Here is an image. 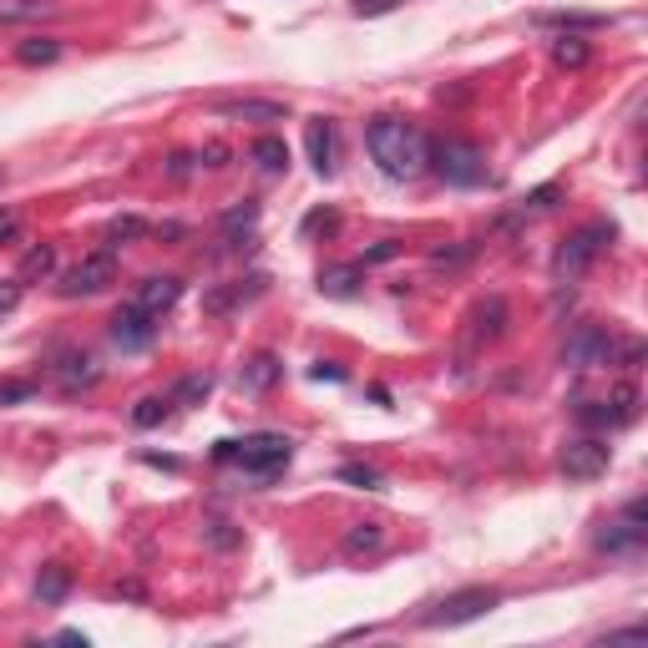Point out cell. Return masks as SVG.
Returning <instances> with one entry per match:
<instances>
[{"label": "cell", "mask_w": 648, "mask_h": 648, "mask_svg": "<svg viewBox=\"0 0 648 648\" xmlns=\"http://www.w3.org/2000/svg\"><path fill=\"white\" fill-rule=\"evenodd\" d=\"M365 147H370V157L380 162V173L385 178H421L426 173V152H431V142L421 137V127L416 122H405V117H375L370 127H365Z\"/></svg>", "instance_id": "cell-1"}, {"label": "cell", "mask_w": 648, "mask_h": 648, "mask_svg": "<svg viewBox=\"0 0 648 648\" xmlns=\"http://www.w3.org/2000/svg\"><path fill=\"white\" fill-rule=\"evenodd\" d=\"M608 243H613V228H608V223H588V228H578V233H567V238L557 243V254H552V279H557V284L583 279Z\"/></svg>", "instance_id": "cell-2"}, {"label": "cell", "mask_w": 648, "mask_h": 648, "mask_svg": "<svg viewBox=\"0 0 648 648\" xmlns=\"http://www.w3.org/2000/svg\"><path fill=\"white\" fill-rule=\"evenodd\" d=\"M426 168H436L446 183L456 188H481L486 183V152L476 142H456V137H441L431 152H426Z\"/></svg>", "instance_id": "cell-3"}, {"label": "cell", "mask_w": 648, "mask_h": 648, "mask_svg": "<svg viewBox=\"0 0 648 648\" xmlns=\"http://www.w3.org/2000/svg\"><path fill=\"white\" fill-rule=\"evenodd\" d=\"M289 456H294V436H284V431H254V436H243V441L233 446V461H238L243 471H254V476L284 471Z\"/></svg>", "instance_id": "cell-4"}, {"label": "cell", "mask_w": 648, "mask_h": 648, "mask_svg": "<svg viewBox=\"0 0 648 648\" xmlns=\"http://www.w3.org/2000/svg\"><path fill=\"white\" fill-rule=\"evenodd\" d=\"M497 603H502V593H497V588H461V593L441 598L431 613H421V623H426V628H461V623L486 618Z\"/></svg>", "instance_id": "cell-5"}, {"label": "cell", "mask_w": 648, "mask_h": 648, "mask_svg": "<svg viewBox=\"0 0 648 648\" xmlns=\"http://www.w3.org/2000/svg\"><path fill=\"white\" fill-rule=\"evenodd\" d=\"M562 365L567 370H598V365H613V335L603 324H578L562 345Z\"/></svg>", "instance_id": "cell-6"}, {"label": "cell", "mask_w": 648, "mask_h": 648, "mask_svg": "<svg viewBox=\"0 0 648 648\" xmlns=\"http://www.w3.org/2000/svg\"><path fill=\"white\" fill-rule=\"evenodd\" d=\"M608 441H598V436H573L562 451H557V466H562V476L567 481H593V476H603L608 471Z\"/></svg>", "instance_id": "cell-7"}, {"label": "cell", "mask_w": 648, "mask_h": 648, "mask_svg": "<svg viewBox=\"0 0 648 648\" xmlns=\"http://www.w3.org/2000/svg\"><path fill=\"white\" fill-rule=\"evenodd\" d=\"M107 284H117V259L102 249V254H87L76 269H66L61 294H66V299H81V294H102Z\"/></svg>", "instance_id": "cell-8"}, {"label": "cell", "mask_w": 648, "mask_h": 648, "mask_svg": "<svg viewBox=\"0 0 648 648\" xmlns=\"http://www.w3.org/2000/svg\"><path fill=\"white\" fill-rule=\"evenodd\" d=\"M152 340H157V319H152L147 309H137V304H122V309L112 314V345H117V350L137 355V350H147Z\"/></svg>", "instance_id": "cell-9"}, {"label": "cell", "mask_w": 648, "mask_h": 648, "mask_svg": "<svg viewBox=\"0 0 648 648\" xmlns=\"http://www.w3.org/2000/svg\"><path fill=\"white\" fill-rule=\"evenodd\" d=\"M213 117H228V122H289V107L274 102V97H233V102H213Z\"/></svg>", "instance_id": "cell-10"}, {"label": "cell", "mask_w": 648, "mask_h": 648, "mask_svg": "<svg viewBox=\"0 0 648 648\" xmlns=\"http://www.w3.org/2000/svg\"><path fill=\"white\" fill-rule=\"evenodd\" d=\"M304 142H309V162H314V173L319 178H330L335 173V157H340V132L330 117H314L304 127Z\"/></svg>", "instance_id": "cell-11"}, {"label": "cell", "mask_w": 648, "mask_h": 648, "mask_svg": "<svg viewBox=\"0 0 648 648\" xmlns=\"http://www.w3.org/2000/svg\"><path fill=\"white\" fill-rule=\"evenodd\" d=\"M183 299V279H173V274H152V279H142L137 284V294H132V304L137 309H147L152 319H162L173 304Z\"/></svg>", "instance_id": "cell-12"}, {"label": "cell", "mask_w": 648, "mask_h": 648, "mask_svg": "<svg viewBox=\"0 0 648 648\" xmlns=\"http://www.w3.org/2000/svg\"><path fill=\"white\" fill-rule=\"evenodd\" d=\"M51 375H56V385H61V390H87V385H97V380H102V365H97L87 350H66V355H56Z\"/></svg>", "instance_id": "cell-13"}, {"label": "cell", "mask_w": 648, "mask_h": 648, "mask_svg": "<svg viewBox=\"0 0 648 648\" xmlns=\"http://www.w3.org/2000/svg\"><path fill=\"white\" fill-rule=\"evenodd\" d=\"M360 284H365V264H335L319 274V294H330V299H355Z\"/></svg>", "instance_id": "cell-14"}, {"label": "cell", "mask_w": 648, "mask_h": 648, "mask_svg": "<svg viewBox=\"0 0 648 648\" xmlns=\"http://www.w3.org/2000/svg\"><path fill=\"white\" fill-rule=\"evenodd\" d=\"M279 375H284L279 355H269V350H264V355H254L249 365L238 370V390H249V395H264V390H269V385H274Z\"/></svg>", "instance_id": "cell-15"}, {"label": "cell", "mask_w": 648, "mask_h": 648, "mask_svg": "<svg viewBox=\"0 0 648 648\" xmlns=\"http://www.w3.org/2000/svg\"><path fill=\"white\" fill-rule=\"evenodd\" d=\"M537 26H542V31L573 36V31H598V26H608V16H598V11H542Z\"/></svg>", "instance_id": "cell-16"}, {"label": "cell", "mask_w": 648, "mask_h": 648, "mask_svg": "<svg viewBox=\"0 0 648 648\" xmlns=\"http://www.w3.org/2000/svg\"><path fill=\"white\" fill-rule=\"evenodd\" d=\"M66 593H71V567L66 562H46L36 573V598L46 608H56V603H66Z\"/></svg>", "instance_id": "cell-17"}, {"label": "cell", "mask_w": 648, "mask_h": 648, "mask_svg": "<svg viewBox=\"0 0 648 648\" xmlns=\"http://www.w3.org/2000/svg\"><path fill=\"white\" fill-rule=\"evenodd\" d=\"M264 284H269V279H238V284H228V289H213V294L203 299V309H208V314H228L233 304L254 299V294H259Z\"/></svg>", "instance_id": "cell-18"}, {"label": "cell", "mask_w": 648, "mask_h": 648, "mask_svg": "<svg viewBox=\"0 0 648 648\" xmlns=\"http://www.w3.org/2000/svg\"><path fill=\"white\" fill-rule=\"evenodd\" d=\"M598 547H603V552H633V547H643V527L628 522V517H623V522H608V527L598 532Z\"/></svg>", "instance_id": "cell-19"}, {"label": "cell", "mask_w": 648, "mask_h": 648, "mask_svg": "<svg viewBox=\"0 0 648 648\" xmlns=\"http://www.w3.org/2000/svg\"><path fill=\"white\" fill-rule=\"evenodd\" d=\"M16 61L21 66H51V61H61V41L56 36H31V41L16 46Z\"/></svg>", "instance_id": "cell-20"}, {"label": "cell", "mask_w": 648, "mask_h": 648, "mask_svg": "<svg viewBox=\"0 0 648 648\" xmlns=\"http://www.w3.org/2000/svg\"><path fill=\"white\" fill-rule=\"evenodd\" d=\"M380 542H385V527H380V522H355V527L345 532V557L380 552Z\"/></svg>", "instance_id": "cell-21"}, {"label": "cell", "mask_w": 648, "mask_h": 648, "mask_svg": "<svg viewBox=\"0 0 648 648\" xmlns=\"http://www.w3.org/2000/svg\"><path fill=\"white\" fill-rule=\"evenodd\" d=\"M507 330V304L502 299H486L481 309H476V330H471V340H497Z\"/></svg>", "instance_id": "cell-22"}, {"label": "cell", "mask_w": 648, "mask_h": 648, "mask_svg": "<svg viewBox=\"0 0 648 648\" xmlns=\"http://www.w3.org/2000/svg\"><path fill=\"white\" fill-rule=\"evenodd\" d=\"M259 223V203L254 198H243L238 208H228L223 213V238H228V249H238V233H249Z\"/></svg>", "instance_id": "cell-23"}, {"label": "cell", "mask_w": 648, "mask_h": 648, "mask_svg": "<svg viewBox=\"0 0 648 648\" xmlns=\"http://www.w3.org/2000/svg\"><path fill=\"white\" fill-rule=\"evenodd\" d=\"M588 56H593V46H588L583 36H557V41H552V61H557L562 71L588 66Z\"/></svg>", "instance_id": "cell-24"}, {"label": "cell", "mask_w": 648, "mask_h": 648, "mask_svg": "<svg viewBox=\"0 0 648 648\" xmlns=\"http://www.w3.org/2000/svg\"><path fill=\"white\" fill-rule=\"evenodd\" d=\"M249 157L259 162V168H264V173H274V178H279V173H289V147H284L279 137H259Z\"/></svg>", "instance_id": "cell-25"}, {"label": "cell", "mask_w": 648, "mask_h": 648, "mask_svg": "<svg viewBox=\"0 0 648 648\" xmlns=\"http://www.w3.org/2000/svg\"><path fill=\"white\" fill-rule=\"evenodd\" d=\"M168 411H173V400H168V395H142V400L132 405V426L152 431V426L168 421Z\"/></svg>", "instance_id": "cell-26"}, {"label": "cell", "mask_w": 648, "mask_h": 648, "mask_svg": "<svg viewBox=\"0 0 648 648\" xmlns=\"http://www.w3.org/2000/svg\"><path fill=\"white\" fill-rule=\"evenodd\" d=\"M208 390H213V375H183L178 385H173V405H203L208 400Z\"/></svg>", "instance_id": "cell-27"}, {"label": "cell", "mask_w": 648, "mask_h": 648, "mask_svg": "<svg viewBox=\"0 0 648 648\" xmlns=\"http://www.w3.org/2000/svg\"><path fill=\"white\" fill-rule=\"evenodd\" d=\"M51 269H56V249L51 243H36V249L21 259V279L31 284V279H51Z\"/></svg>", "instance_id": "cell-28"}, {"label": "cell", "mask_w": 648, "mask_h": 648, "mask_svg": "<svg viewBox=\"0 0 648 648\" xmlns=\"http://www.w3.org/2000/svg\"><path fill=\"white\" fill-rule=\"evenodd\" d=\"M137 238H147V223L137 213H122L107 223V243H137Z\"/></svg>", "instance_id": "cell-29"}, {"label": "cell", "mask_w": 648, "mask_h": 648, "mask_svg": "<svg viewBox=\"0 0 648 648\" xmlns=\"http://www.w3.org/2000/svg\"><path fill=\"white\" fill-rule=\"evenodd\" d=\"M557 203H562V188H557V183H547V188H537V193H527V198H522V218L552 213Z\"/></svg>", "instance_id": "cell-30"}, {"label": "cell", "mask_w": 648, "mask_h": 648, "mask_svg": "<svg viewBox=\"0 0 648 648\" xmlns=\"http://www.w3.org/2000/svg\"><path fill=\"white\" fill-rule=\"evenodd\" d=\"M36 395V380H0V411L6 405H26Z\"/></svg>", "instance_id": "cell-31"}, {"label": "cell", "mask_w": 648, "mask_h": 648, "mask_svg": "<svg viewBox=\"0 0 648 648\" xmlns=\"http://www.w3.org/2000/svg\"><path fill=\"white\" fill-rule=\"evenodd\" d=\"M340 481L365 486V492H380V471H375V466H340Z\"/></svg>", "instance_id": "cell-32"}, {"label": "cell", "mask_w": 648, "mask_h": 648, "mask_svg": "<svg viewBox=\"0 0 648 648\" xmlns=\"http://www.w3.org/2000/svg\"><path fill=\"white\" fill-rule=\"evenodd\" d=\"M395 254H400V243H395V238H380L375 249H365V269H370V264H390Z\"/></svg>", "instance_id": "cell-33"}, {"label": "cell", "mask_w": 648, "mask_h": 648, "mask_svg": "<svg viewBox=\"0 0 648 648\" xmlns=\"http://www.w3.org/2000/svg\"><path fill=\"white\" fill-rule=\"evenodd\" d=\"M208 542H213V547H238V532H233V522H213V527H208Z\"/></svg>", "instance_id": "cell-34"}, {"label": "cell", "mask_w": 648, "mask_h": 648, "mask_svg": "<svg viewBox=\"0 0 648 648\" xmlns=\"http://www.w3.org/2000/svg\"><path fill=\"white\" fill-rule=\"evenodd\" d=\"M319 228L335 233V228H340V213H309V218H304V233H319Z\"/></svg>", "instance_id": "cell-35"}, {"label": "cell", "mask_w": 648, "mask_h": 648, "mask_svg": "<svg viewBox=\"0 0 648 648\" xmlns=\"http://www.w3.org/2000/svg\"><path fill=\"white\" fill-rule=\"evenodd\" d=\"M400 0H355V16H390Z\"/></svg>", "instance_id": "cell-36"}, {"label": "cell", "mask_w": 648, "mask_h": 648, "mask_svg": "<svg viewBox=\"0 0 648 648\" xmlns=\"http://www.w3.org/2000/svg\"><path fill=\"white\" fill-rule=\"evenodd\" d=\"M21 304V284H0V314H11Z\"/></svg>", "instance_id": "cell-37"}, {"label": "cell", "mask_w": 648, "mask_h": 648, "mask_svg": "<svg viewBox=\"0 0 648 648\" xmlns=\"http://www.w3.org/2000/svg\"><path fill=\"white\" fill-rule=\"evenodd\" d=\"M309 375H314V380H345V370H340L335 360H319V365H314Z\"/></svg>", "instance_id": "cell-38"}, {"label": "cell", "mask_w": 648, "mask_h": 648, "mask_svg": "<svg viewBox=\"0 0 648 648\" xmlns=\"http://www.w3.org/2000/svg\"><path fill=\"white\" fill-rule=\"evenodd\" d=\"M643 638H648L643 628H618V633H608L603 643H643Z\"/></svg>", "instance_id": "cell-39"}, {"label": "cell", "mask_w": 648, "mask_h": 648, "mask_svg": "<svg viewBox=\"0 0 648 648\" xmlns=\"http://www.w3.org/2000/svg\"><path fill=\"white\" fill-rule=\"evenodd\" d=\"M623 517H628V522H638V527H648V507H643V502H628V507H623Z\"/></svg>", "instance_id": "cell-40"}, {"label": "cell", "mask_w": 648, "mask_h": 648, "mask_svg": "<svg viewBox=\"0 0 648 648\" xmlns=\"http://www.w3.org/2000/svg\"><path fill=\"white\" fill-rule=\"evenodd\" d=\"M11 233H16V213H11V208H0V243H6Z\"/></svg>", "instance_id": "cell-41"}, {"label": "cell", "mask_w": 648, "mask_h": 648, "mask_svg": "<svg viewBox=\"0 0 648 648\" xmlns=\"http://www.w3.org/2000/svg\"><path fill=\"white\" fill-rule=\"evenodd\" d=\"M203 157H208V168H223V157H228V152H223L218 142H208V147H203Z\"/></svg>", "instance_id": "cell-42"}]
</instances>
